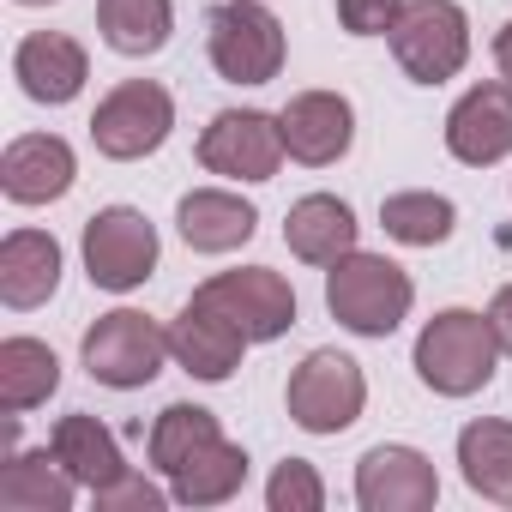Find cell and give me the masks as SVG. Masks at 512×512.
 <instances>
[{
    "label": "cell",
    "instance_id": "cell-1",
    "mask_svg": "<svg viewBox=\"0 0 512 512\" xmlns=\"http://www.w3.org/2000/svg\"><path fill=\"white\" fill-rule=\"evenodd\" d=\"M500 368V338L488 326V314H470V308H446L422 326L416 338V374L428 392L440 398H470L494 380Z\"/></svg>",
    "mask_w": 512,
    "mask_h": 512
},
{
    "label": "cell",
    "instance_id": "cell-2",
    "mask_svg": "<svg viewBox=\"0 0 512 512\" xmlns=\"http://www.w3.org/2000/svg\"><path fill=\"white\" fill-rule=\"evenodd\" d=\"M410 302H416V290H410L404 266H392L386 253H344L338 266H326V308L356 338H392L404 326Z\"/></svg>",
    "mask_w": 512,
    "mask_h": 512
},
{
    "label": "cell",
    "instance_id": "cell-3",
    "mask_svg": "<svg viewBox=\"0 0 512 512\" xmlns=\"http://www.w3.org/2000/svg\"><path fill=\"white\" fill-rule=\"evenodd\" d=\"M392 55L416 85H446L470 61V19L458 0H410L392 25Z\"/></svg>",
    "mask_w": 512,
    "mask_h": 512
},
{
    "label": "cell",
    "instance_id": "cell-4",
    "mask_svg": "<svg viewBox=\"0 0 512 512\" xmlns=\"http://www.w3.org/2000/svg\"><path fill=\"white\" fill-rule=\"evenodd\" d=\"M211 314H223L247 344H272L296 326V290L284 272L272 266H241V272H217L211 284H199V296Z\"/></svg>",
    "mask_w": 512,
    "mask_h": 512
},
{
    "label": "cell",
    "instance_id": "cell-5",
    "mask_svg": "<svg viewBox=\"0 0 512 512\" xmlns=\"http://www.w3.org/2000/svg\"><path fill=\"white\" fill-rule=\"evenodd\" d=\"M163 356H169V332L133 308H115L85 332V368L97 386H115V392L151 386L163 374Z\"/></svg>",
    "mask_w": 512,
    "mask_h": 512
},
{
    "label": "cell",
    "instance_id": "cell-6",
    "mask_svg": "<svg viewBox=\"0 0 512 512\" xmlns=\"http://www.w3.org/2000/svg\"><path fill=\"white\" fill-rule=\"evenodd\" d=\"M211 67L229 85H266L284 67V25L260 0H229L211 13Z\"/></svg>",
    "mask_w": 512,
    "mask_h": 512
},
{
    "label": "cell",
    "instance_id": "cell-7",
    "mask_svg": "<svg viewBox=\"0 0 512 512\" xmlns=\"http://www.w3.org/2000/svg\"><path fill=\"white\" fill-rule=\"evenodd\" d=\"M284 404H290L296 428H308V434H344L362 416V404H368V380H362V368L344 350H314L290 374Z\"/></svg>",
    "mask_w": 512,
    "mask_h": 512
},
{
    "label": "cell",
    "instance_id": "cell-8",
    "mask_svg": "<svg viewBox=\"0 0 512 512\" xmlns=\"http://www.w3.org/2000/svg\"><path fill=\"white\" fill-rule=\"evenodd\" d=\"M85 272L97 290H139L157 272V229L133 205H109L85 223Z\"/></svg>",
    "mask_w": 512,
    "mask_h": 512
},
{
    "label": "cell",
    "instance_id": "cell-9",
    "mask_svg": "<svg viewBox=\"0 0 512 512\" xmlns=\"http://www.w3.org/2000/svg\"><path fill=\"white\" fill-rule=\"evenodd\" d=\"M169 127H175V103H169V91H163L157 79H127V85H115V91L97 103V115H91V139H97V151L115 157V163L151 157V151L169 139Z\"/></svg>",
    "mask_w": 512,
    "mask_h": 512
},
{
    "label": "cell",
    "instance_id": "cell-10",
    "mask_svg": "<svg viewBox=\"0 0 512 512\" xmlns=\"http://www.w3.org/2000/svg\"><path fill=\"white\" fill-rule=\"evenodd\" d=\"M199 163L229 181H272L284 163V127L260 109H223L199 133Z\"/></svg>",
    "mask_w": 512,
    "mask_h": 512
},
{
    "label": "cell",
    "instance_id": "cell-11",
    "mask_svg": "<svg viewBox=\"0 0 512 512\" xmlns=\"http://www.w3.org/2000/svg\"><path fill=\"white\" fill-rule=\"evenodd\" d=\"M356 500L368 512H428L440 500V476L416 446H374L356 464Z\"/></svg>",
    "mask_w": 512,
    "mask_h": 512
},
{
    "label": "cell",
    "instance_id": "cell-12",
    "mask_svg": "<svg viewBox=\"0 0 512 512\" xmlns=\"http://www.w3.org/2000/svg\"><path fill=\"white\" fill-rule=\"evenodd\" d=\"M278 127H284V151H290L296 163L326 169V163H338V157L350 151V139H356V109H350L338 91H302V97L284 103Z\"/></svg>",
    "mask_w": 512,
    "mask_h": 512
},
{
    "label": "cell",
    "instance_id": "cell-13",
    "mask_svg": "<svg viewBox=\"0 0 512 512\" xmlns=\"http://www.w3.org/2000/svg\"><path fill=\"white\" fill-rule=\"evenodd\" d=\"M446 151L470 169H488L512 151V85H476L446 115Z\"/></svg>",
    "mask_w": 512,
    "mask_h": 512
},
{
    "label": "cell",
    "instance_id": "cell-14",
    "mask_svg": "<svg viewBox=\"0 0 512 512\" xmlns=\"http://www.w3.org/2000/svg\"><path fill=\"white\" fill-rule=\"evenodd\" d=\"M13 73L31 103H73L91 79V61L67 31H31L13 55Z\"/></svg>",
    "mask_w": 512,
    "mask_h": 512
},
{
    "label": "cell",
    "instance_id": "cell-15",
    "mask_svg": "<svg viewBox=\"0 0 512 512\" xmlns=\"http://www.w3.org/2000/svg\"><path fill=\"white\" fill-rule=\"evenodd\" d=\"M0 187L13 205H49L73 187V145L55 133H25L0 157Z\"/></svg>",
    "mask_w": 512,
    "mask_h": 512
},
{
    "label": "cell",
    "instance_id": "cell-16",
    "mask_svg": "<svg viewBox=\"0 0 512 512\" xmlns=\"http://www.w3.org/2000/svg\"><path fill=\"white\" fill-rule=\"evenodd\" d=\"M241 350H247V338H241L223 314H211L205 302H187V308L175 314V326H169V356H175L193 380H229V374L241 368Z\"/></svg>",
    "mask_w": 512,
    "mask_h": 512
},
{
    "label": "cell",
    "instance_id": "cell-17",
    "mask_svg": "<svg viewBox=\"0 0 512 512\" xmlns=\"http://www.w3.org/2000/svg\"><path fill=\"white\" fill-rule=\"evenodd\" d=\"M61 284V241L43 229H13L0 241V302L7 308H43Z\"/></svg>",
    "mask_w": 512,
    "mask_h": 512
},
{
    "label": "cell",
    "instance_id": "cell-18",
    "mask_svg": "<svg viewBox=\"0 0 512 512\" xmlns=\"http://www.w3.org/2000/svg\"><path fill=\"white\" fill-rule=\"evenodd\" d=\"M284 241H290L296 260H308V266H338L344 253H356V211L338 193H308V199L290 205Z\"/></svg>",
    "mask_w": 512,
    "mask_h": 512
},
{
    "label": "cell",
    "instance_id": "cell-19",
    "mask_svg": "<svg viewBox=\"0 0 512 512\" xmlns=\"http://www.w3.org/2000/svg\"><path fill=\"white\" fill-rule=\"evenodd\" d=\"M175 223H181V241L193 253H229L241 241H253L260 229V211H253L241 193H223V187H199L175 205Z\"/></svg>",
    "mask_w": 512,
    "mask_h": 512
},
{
    "label": "cell",
    "instance_id": "cell-20",
    "mask_svg": "<svg viewBox=\"0 0 512 512\" xmlns=\"http://www.w3.org/2000/svg\"><path fill=\"white\" fill-rule=\"evenodd\" d=\"M55 458L73 470V482L79 488H91V494H103L109 482H121L127 476V458H121V440L97 422V416H85V410H73V416H61L55 422Z\"/></svg>",
    "mask_w": 512,
    "mask_h": 512
},
{
    "label": "cell",
    "instance_id": "cell-21",
    "mask_svg": "<svg viewBox=\"0 0 512 512\" xmlns=\"http://www.w3.org/2000/svg\"><path fill=\"white\" fill-rule=\"evenodd\" d=\"M73 470L49 452H13L0 470V512H67L73 506Z\"/></svg>",
    "mask_w": 512,
    "mask_h": 512
},
{
    "label": "cell",
    "instance_id": "cell-22",
    "mask_svg": "<svg viewBox=\"0 0 512 512\" xmlns=\"http://www.w3.org/2000/svg\"><path fill=\"white\" fill-rule=\"evenodd\" d=\"M55 386H61V362H55L49 344H37V338H7L0 344V410L7 416L37 410Z\"/></svg>",
    "mask_w": 512,
    "mask_h": 512
},
{
    "label": "cell",
    "instance_id": "cell-23",
    "mask_svg": "<svg viewBox=\"0 0 512 512\" xmlns=\"http://www.w3.org/2000/svg\"><path fill=\"white\" fill-rule=\"evenodd\" d=\"M97 31L115 55H157L175 31L169 0H97Z\"/></svg>",
    "mask_w": 512,
    "mask_h": 512
},
{
    "label": "cell",
    "instance_id": "cell-24",
    "mask_svg": "<svg viewBox=\"0 0 512 512\" xmlns=\"http://www.w3.org/2000/svg\"><path fill=\"white\" fill-rule=\"evenodd\" d=\"M458 464H464V482L482 494V500H512V422H470L458 434Z\"/></svg>",
    "mask_w": 512,
    "mask_h": 512
},
{
    "label": "cell",
    "instance_id": "cell-25",
    "mask_svg": "<svg viewBox=\"0 0 512 512\" xmlns=\"http://www.w3.org/2000/svg\"><path fill=\"white\" fill-rule=\"evenodd\" d=\"M169 482H175V500H181V506H223V500L247 482V452L229 446V440H211V446L193 452Z\"/></svg>",
    "mask_w": 512,
    "mask_h": 512
},
{
    "label": "cell",
    "instance_id": "cell-26",
    "mask_svg": "<svg viewBox=\"0 0 512 512\" xmlns=\"http://www.w3.org/2000/svg\"><path fill=\"white\" fill-rule=\"evenodd\" d=\"M211 440H223V428H217V416L211 410H199V404H169L157 422H151V464L163 470V476H175L193 452H205Z\"/></svg>",
    "mask_w": 512,
    "mask_h": 512
},
{
    "label": "cell",
    "instance_id": "cell-27",
    "mask_svg": "<svg viewBox=\"0 0 512 512\" xmlns=\"http://www.w3.org/2000/svg\"><path fill=\"white\" fill-rule=\"evenodd\" d=\"M380 223H386V235L404 241V247H434V241L452 235L458 211H452V199H440V193H392V199L380 205Z\"/></svg>",
    "mask_w": 512,
    "mask_h": 512
},
{
    "label": "cell",
    "instance_id": "cell-28",
    "mask_svg": "<svg viewBox=\"0 0 512 512\" xmlns=\"http://www.w3.org/2000/svg\"><path fill=\"white\" fill-rule=\"evenodd\" d=\"M266 506H272V512H320V506H326L320 470L302 464V458H284V464L272 470V482H266Z\"/></svg>",
    "mask_w": 512,
    "mask_h": 512
},
{
    "label": "cell",
    "instance_id": "cell-29",
    "mask_svg": "<svg viewBox=\"0 0 512 512\" xmlns=\"http://www.w3.org/2000/svg\"><path fill=\"white\" fill-rule=\"evenodd\" d=\"M404 7L410 0H338V19H344L350 37H392Z\"/></svg>",
    "mask_w": 512,
    "mask_h": 512
},
{
    "label": "cell",
    "instance_id": "cell-30",
    "mask_svg": "<svg viewBox=\"0 0 512 512\" xmlns=\"http://www.w3.org/2000/svg\"><path fill=\"white\" fill-rule=\"evenodd\" d=\"M97 506H103V512H157V506H163V488L127 470L121 482H109V488L97 494Z\"/></svg>",
    "mask_w": 512,
    "mask_h": 512
},
{
    "label": "cell",
    "instance_id": "cell-31",
    "mask_svg": "<svg viewBox=\"0 0 512 512\" xmlns=\"http://www.w3.org/2000/svg\"><path fill=\"white\" fill-rule=\"evenodd\" d=\"M488 326H494V338H500V350L512 356V284L494 296V308H488Z\"/></svg>",
    "mask_w": 512,
    "mask_h": 512
},
{
    "label": "cell",
    "instance_id": "cell-32",
    "mask_svg": "<svg viewBox=\"0 0 512 512\" xmlns=\"http://www.w3.org/2000/svg\"><path fill=\"white\" fill-rule=\"evenodd\" d=\"M494 61H500V73H506V85H512V19H506L500 37H494Z\"/></svg>",
    "mask_w": 512,
    "mask_h": 512
},
{
    "label": "cell",
    "instance_id": "cell-33",
    "mask_svg": "<svg viewBox=\"0 0 512 512\" xmlns=\"http://www.w3.org/2000/svg\"><path fill=\"white\" fill-rule=\"evenodd\" d=\"M19 7H49V0H19Z\"/></svg>",
    "mask_w": 512,
    "mask_h": 512
}]
</instances>
